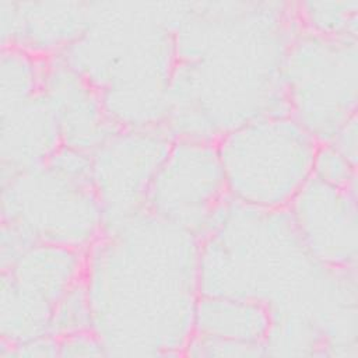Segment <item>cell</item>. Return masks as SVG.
<instances>
[{"label":"cell","mask_w":358,"mask_h":358,"mask_svg":"<svg viewBox=\"0 0 358 358\" xmlns=\"http://www.w3.org/2000/svg\"><path fill=\"white\" fill-rule=\"evenodd\" d=\"M298 29L294 3H182L162 126L173 138L217 141L256 117L288 113L282 69Z\"/></svg>","instance_id":"6da1fadb"},{"label":"cell","mask_w":358,"mask_h":358,"mask_svg":"<svg viewBox=\"0 0 358 358\" xmlns=\"http://www.w3.org/2000/svg\"><path fill=\"white\" fill-rule=\"evenodd\" d=\"M201 239L144 210L85 252L91 331L106 355H185L200 299Z\"/></svg>","instance_id":"7a4b0ae2"},{"label":"cell","mask_w":358,"mask_h":358,"mask_svg":"<svg viewBox=\"0 0 358 358\" xmlns=\"http://www.w3.org/2000/svg\"><path fill=\"white\" fill-rule=\"evenodd\" d=\"M180 7L90 1L85 29L60 57L99 91L115 127L162 126Z\"/></svg>","instance_id":"3957f363"},{"label":"cell","mask_w":358,"mask_h":358,"mask_svg":"<svg viewBox=\"0 0 358 358\" xmlns=\"http://www.w3.org/2000/svg\"><path fill=\"white\" fill-rule=\"evenodd\" d=\"M326 271L306 252L287 210L227 197L201 236L200 294L255 301L270 316H305Z\"/></svg>","instance_id":"277c9868"},{"label":"cell","mask_w":358,"mask_h":358,"mask_svg":"<svg viewBox=\"0 0 358 358\" xmlns=\"http://www.w3.org/2000/svg\"><path fill=\"white\" fill-rule=\"evenodd\" d=\"M0 210L1 224L32 243L87 252L105 231L90 154L63 145L43 164L1 176Z\"/></svg>","instance_id":"5b68a950"},{"label":"cell","mask_w":358,"mask_h":358,"mask_svg":"<svg viewBox=\"0 0 358 358\" xmlns=\"http://www.w3.org/2000/svg\"><path fill=\"white\" fill-rule=\"evenodd\" d=\"M228 199L287 210L312 178L319 143L288 113L246 122L215 141Z\"/></svg>","instance_id":"8992f818"},{"label":"cell","mask_w":358,"mask_h":358,"mask_svg":"<svg viewBox=\"0 0 358 358\" xmlns=\"http://www.w3.org/2000/svg\"><path fill=\"white\" fill-rule=\"evenodd\" d=\"M287 112L317 143L357 116L358 38L295 34L282 69Z\"/></svg>","instance_id":"52a82bcc"},{"label":"cell","mask_w":358,"mask_h":358,"mask_svg":"<svg viewBox=\"0 0 358 358\" xmlns=\"http://www.w3.org/2000/svg\"><path fill=\"white\" fill-rule=\"evenodd\" d=\"M85 252L31 243L1 266L0 343L13 345L50 334L56 303L83 281Z\"/></svg>","instance_id":"ba28073f"},{"label":"cell","mask_w":358,"mask_h":358,"mask_svg":"<svg viewBox=\"0 0 358 358\" xmlns=\"http://www.w3.org/2000/svg\"><path fill=\"white\" fill-rule=\"evenodd\" d=\"M172 141L164 126L117 127L90 154L105 229L145 210L151 182Z\"/></svg>","instance_id":"9c48e42d"},{"label":"cell","mask_w":358,"mask_h":358,"mask_svg":"<svg viewBox=\"0 0 358 358\" xmlns=\"http://www.w3.org/2000/svg\"><path fill=\"white\" fill-rule=\"evenodd\" d=\"M227 197L215 141L173 138L151 182L145 210L201 239Z\"/></svg>","instance_id":"30bf717a"},{"label":"cell","mask_w":358,"mask_h":358,"mask_svg":"<svg viewBox=\"0 0 358 358\" xmlns=\"http://www.w3.org/2000/svg\"><path fill=\"white\" fill-rule=\"evenodd\" d=\"M306 252L331 268H357V189L310 178L287 208Z\"/></svg>","instance_id":"8fae6325"},{"label":"cell","mask_w":358,"mask_h":358,"mask_svg":"<svg viewBox=\"0 0 358 358\" xmlns=\"http://www.w3.org/2000/svg\"><path fill=\"white\" fill-rule=\"evenodd\" d=\"M42 94L63 147L91 154L115 129L99 91L63 57L45 60Z\"/></svg>","instance_id":"7c38bea8"},{"label":"cell","mask_w":358,"mask_h":358,"mask_svg":"<svg viewBox=\"0 0 358 358\" xmlns=\"http://www.w3.org/2000/svg\"><path fill=\"white\" fill-rule=\"evenodd\" d=\"M90 1H0L1 48L62 56L85 29Z\"/></svg>","instance_id":"4fadbf2b"},{"label":"cell","mask_w":358,"mask_h":358,"mask_svg":"<svg viewBox=\"0 0 358 358\" xmlns=\"http://www.w3.org/2000/svg\"><path fill=\"white\" fill-rule=\"evenodd\" d=\"M60 147L56 122L42 90L31 96L0 101L1 176L35 168Z\"/></svg>","instance_id":"5bb4252c"},{"label":"cell","mask_w":358,"mask_h":358,"mask_svg":"<svg viewBox=\"0 0 358 358\" xmlns=\"http://www.w3.org/2000/svg\"><path fill=\"white\" fill-rule=\"evenodd\" d=\"M270 327L268 309L255 301L200 295L193 336L231 344L249 345L266 355Z\"/></svg>","instance_id":"9a60e30c"},{"label":"cell","mask_w":358,"mask_h":358,"mask_svg":"<svg viewBox=\"0 0 358 358\" xmlns=\"http://www.w3.org/2000/svg\"><path fill=\"white\" fill-rule=\"evenodd\" d=\"M301 29L324 36L358 35V1H302L294 3Z\"/></svg>","instance_id":"2e32d148"},{"label":"cell","mask_w":358,"mask_h":358,"mask_svg":"<svg viewBox=\"0 0 358 358\" xmlns=\"http://www.w3.org/2000/svg\"><path fill=\"white\" fill-rule=\"evenodd\" d=\"M87 330H91V310L81 281L56 303L50 320V334L62 338Z\"/></svg>","instance_id":"e0dca14e"},{"label":"cell","mask_w":358,"mask_h":358,"mask_svg":"<svg viewBox=\"0 0 358 358\" xmlns=\"http://www.w3.org/2000/svg\"><path fill=\"white\" fill-rule=\"evenodd\" d=\"M312 178L331 186L357 189V162L345 157L331 143H319Z\"/></svg>","instance_id":"ac0fdd59"},{"label":"cell","mask_w":358,"mask_h":358,"mask_svg":"<svg viewBox=\"0 0 358 358\" xmlns=\"http://www.w3.org/2000/svg\"><path fill=\"white\" fill-rule=\"evenodd\" d=\"M34 358V357H59V340L52 336H42L34 340L13 345L0 344V358Z\"/></svg>","instance_id":"d6986e66"},{"label":"cell","mask_w":358,"mask_h":358,"mask_svg":"<svg viewBox=\"0 0 358 358\" xmlns=\"http://www.w3.org/2000/svg\"><path fill=\"white\" fill-rule=\"evenodd\" d=\"M57 340H59V357L106 355L105 347L91 330L70 334Z\"/></svg>","instance_id":"ffe728a7"},{"label":"cell","mask_w":358,"mask_h":358,"mask_svg":"<svg viewBox=\"0 0 358 358\" xmlns=\"http://www.w3.org/2000/svg\"><path fill=\"white\" fill-rule=\"evenodd\" d=\"M338 151H341L351 161L357 162L358 158V129H357V116L345 123L337 134L329 141Z\"/></svg>","instance_id":"44dd1931"}]
</instances>
